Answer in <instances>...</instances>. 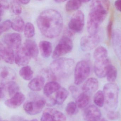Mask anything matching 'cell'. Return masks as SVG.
<instances>
[{"label": "cell", "mask_w": 121, "mask_h": 121, "mask_svg": "<svg viewBox=\"0 0 121 121\" xmlns=\"http://www.w3.org/2000/svg\"><path fill=\"white\" fill-rule=\"evenodd\" d=\"M112 46L115 54L121 60V32L118 29L114 30L112 35Z\"/></svg>", "instance_id": "obj_15"}, {"label": "cell", "mask_w": 121, "mask_h": 121, "mask_svg": "<svg viewBox=\"0 0 121 121\" xmlns=\"http://www.w3.org/2000/svg\"><path fill=\"white\" fill-rule=\"evenodd\" d=\"M108 57V53L105 47L100 46L96 49L93 53L95 60L98 59L107 58Z\"/></svg>", "instance_id": "obj_31"}, {"label": "cell", "mask_w": 121, "mask_h": 121, "mask_svg": "<svg viewBox=\"0 0 121 121\" xmlns=\"http://www.w3.org/2000/svg\"><path fill=\"white\" fill-rule=\"evenodd\" d=\"M91 67L89 63L81 60L76 64L74 71V83L76 85L82 83L90 75Z\"/></svg>", "instance_id": "obj_5"}, {"label": "cell", "mask_w": 121, "mask_h": 121, "mask_svg": "<svg viewBox=\"0 0 121 121\" xmlns=\"http://www.w3.org/2000/svg\"><path fill=\"white\" fill-rule=\"evenodd\" d=\"M55 2L56 3H60L64 2H65V0H55Z\"/></svg>", "instance_id": "obj_45"}, {"label": "cell", "mask_w": 121, "mask_h": 121, "mask_svg": "<svg viewBox=\"0 0 121 121\" xmlns=\"http://www.w3.org/2000/svg\"><path fill=\"white\" fill-rule=\"evenodd\" d=\"M13 49L1 42L0 44V58L5 63L12 64L15 61V55Z\"/></svg>", "instance_id": "obj_14"}, {"label": "cell", "mask_w": 121, "mask_h": 121, "mask_svg": "<svg viewBox=\"0 0 121 121\" xmlns=\"http://www.w3.org/2000/svg\"><path fill=\"white\" fill-rule=\"evenodd\" d=\"M46 102L42 99L34 101L28 102L24 105V110L30 115H35L39 114L42 111L44 108Z\"/></svg>", "instance_id": "obj_10"}, {"label": "cell", "mask_w": 121, "mask_h": 121, "mask_svg": "<svg viewBox=\"0 0 121 121\" xmlns=\"http://www.w3.org/2000/svg\"><path fill=\"white\" fill-rule=\"evenodd\" d=\"M24 95L22 92H18L5 102V105L10 108L15 109L19 107L25 100Z\"/></svg>", "instance_id": "obj_16"}, {"label": "cell", "mask_w": 121, "mask_h": 121, "mask_svg": "<svg viewBox=\"0 0 121 121\" xmlns=\"http://www.w3.org/2000/svg\"><path fill=\"white\" fill-rule=\"evenodd\" d=\"M25 36L27 38L33 37L35 34V28L34 25L30 22L25 24L24 29Z\"/></svg>", "instance_id": "obj_32"}, {"label": "cell", "mask_w": 121, "mask_h": 121, "mask_svg": "<svg viewBox=\"0 0 121 121\" xmlns=\"http://www.w3.org/2000/svg\"><path fill=\"white\" fill-rule=\"evenodd\" d=\"M8 121V120H2V121Z\"/></svg>", "instance_id": "obj_48"}, {"label": "cell", "mask_w": 121, "mask_h": 121, "mask_svg": "<svg viewBox=\"0 0 121 121\" xmlns=\"http://www.w3.org/2000/svg\"><path fill=\"white\" fill-rule=\"evenodd\" d=\"M37 26L42 35L47 38L53 39L61 33L63 25L62 15L53 9L42 12L37 19Z\"/></svg>", "instance_id": "obj_1"}, {"label": "cell", "mask_w": 121, "mask_h": 121, "mask_svg": "<svg viewBox=\"0 0 121 121\" xmlns=\"http://www.w3.org/2000/svg\"><path fill=\"white\" fill-rule=\"evenodd\" d=\"M107 80L110 83H113L115 81L117 76V71L114 66L111 65L110 66L107 73Z\"/></svg>", "instance_id": "obj_33"}, {"label": "cell", "mask_w": 121, "mask_h": 121, "mask_svg": "<svg viewBox=\"0 0 121 121\" xmlns=\"http://www.w3.org/2000/svg\"><path fill=\"white\" fill-rule=\"evenodd\" d=\"M78 106L76 103L71 102L67 104L65 108V111L68 114L73 115L78 112Z\"/></svg>", "instance_id": "obj_35"}, {"label": "cell", "mask_w": 121, "mask_h": 121, "mask_svg": "<svg viewBox=\"0 0 121 121\" xmlns=\"http://www.w3.org/2000/svg\"><path fill=\"white\" fill-rule=\"evenodd\" d=\"M11 10L15 15H19L22 12V7L20 1L13 0L10 3Z\"/></svg>", "instance_id": "obj_34"}, {"label": "cell", "mask_w": 121, "mask_h": 121, "mask_svg": "<svg viewBox=\"0 0 121 121\" xmlns=\"http://www.w3.org/2000/svg\"><path fill=\"white\" fill-rule=\"evenodd\" d=\"M101 117V111L93 105H89L83 111V118L86 121H99Z\"/></svg>", "instance_id": "obj_13"}, {"label": "cell", "mask_w": 121, "mask_h": 121, "mask_svg": "<svg viewBox=\"0 0 121 121\" xmlns=\"http://www.w3.org/2000/svg\"><path fill=\"white\" fill-rule=\"evenodd\" d=\"M25 26L24 22L21 17H16L12 22V28L16 31L22 32L24 31Z\"/></svg>", "instance_id": "obj_25"}, {"label": "cell", "mask_w": 121, "mask_h": 121, "mask_svg": "<svg viewBox=\"0 0 121 121\" xmlns=\"http://www.w3.org/2000/svg\"><path fill=\"white\" fill-rule=\"evenodd\" d=\"M114 5L115 8L118 11L121 12V0L115 1Z\"/></svg>", "instance_id": "obj_43"}, {"label": "cell", "mask_w": 121, "mask_h": 121, "mask_svg": "<svg viewBox=\"0 0 121 121\" xmlns=\"http://www.w3.org/2000/svg\"><path fill=\"white\" fill-rule=\"evenodd\" d=\"M90 100L89 95L83 92L77 96L75 103L78 108L82 109L87 106L90 102Z\"/></svg>", "instance_id": "obj_22"}, {"label": "cell", "mask_w": 121, "mask_h": 121, "mask_svg": "<svg viewBox=\"0 0 121 121\" xmlns=\"http://www.w3.org/2000/svg\"><path fill=\"white\" fill-rule=\"evenodd\" d=\"M69 90L72 93V95L74 97H75L78 94V90L76 86H71L69 87Z\"/></svg>", "instance_id": "obj_41"}, {"label": "cell", "mask_w": 121, "mask_h": 121, "mask_svg": "<svg viewBox=\"0 0 121 121\" xmlns=\"http://www.w3.org/2000/svg\"><path fill=\"white\" fill-rule=\"evenodd\" d=\"M60 87V84L57 82L54 81L48 82L44 87V94L47 97H49L54 93L57 92Z\"/></svg>", "instance_id": "obj_21"}, {"label": "cell", "mask_w": 121, "mask_h": 121, "mask_svg": "<svg viewBox=\"0 0 121 121\" xmlns=\"http://www.w3.org/2000/svg\"><path fill=\"white\" fill-rule=\"evenodd\" d=\"M46 109L51 114L53 121H65L66 120V117L61 112L51 108Z\"/></svg>", "instance_id": "obj_27"}, {"label": "cell", "mask_w": 121, "mask_h": 121, "mask_svg": "<svg viewBox=\"0 0 121 121\" xmlns=\"http://www.w3.org/2000/svg\"><path fill=\"white\" fill-rule=\"evenodd\" d=\"M99 86L98 81L96 78H91L88 79L82 86L83 92L88 95H91L97 90Z\"/></svg>", "instance_id": "obj_17"}, {"label": "cell", "mask_w": 121, "mask_h": 121, "mask_svg": "<svg viewBox=\"0 0 121 121\" xmlns=\"http://www.w3.org/2000/svg\"><path fill=\"white\" fill-rule=\"evenodd\" d=\"M75 67L73 59L61 58L54 60L50 64V70L55 76L65 77L73 71Z\"/></svg>", "instance_id": "obj_4"}, {"label": "cell", "mask_w": 121, "mask_h": 121, "mask_svg": "<svg viewBox=\"0 0 121 121\" xmlns=\"http://www.w3.org/2000/svg\"><path fill=\"white\" fill-rule=\"evenodd\" d=\"M22 36L17 33H9L2 37V42L13 49H17L21 46Z\"/></svg>", "instance_id": "obj_11"}, {"label": "cell", "mask_w": 121, "mask_h": 121, "mask_svg": "<svg viewBox=\"0 0 121 121\" xmlns=\"http://www.w3.org/2000/svg\"><path fill=\"white\" fill-rule=\"evenodd\" d=\"M69 93L65 88L60 87L56 92V104L61 105L63 103L68 96Z\"/></svg>", "instance_id": "obj_23"}, {"label": "cell", "mask_w": 121, "mask_h": 121, "mask_svg": "<svg viewBox=\"0 0 121 121\" xmlns=\"http://www.w3.org/2000/svg\"><path fill=\"white\" fill-rule=\"evenodd\" d=\"M82 1L69 0L65 5L66 10L68 12H70L78 9L82 5Z\"/></svg>", "instance_id": "obj_29"}, {"label": "cell", "mask_w": 121, "mask_h": 121, "mask_svg": "<svg viewBox=\"0 0 121 121\" xmlns=\"http://www.w3.org/2000/svg\"><path fill=\"white\" fill-rule=\"evenodd\" d=\"M0 17H2V15L4 14V10L8 9L9 7V5L8 2L6 0H0Z\"/></svg>", "instance_id": "obj_37"}, {"label": "cell", "mask_w": 121, "mask_h": 121, "mask_svg": "<svg viewBox=\"0 0 121 121\" xmlns=\"http://www.w3.org/2000/svg\"><path fill=\"white\" fill-rule=\"evenodd\" d=\"M39 47L42 56L47 58L51 56L52 51V45L49 42L42 41L40 42Z\"/></svg>", "instance_id": "obj_20"}, {"label": "cell", "mask_w": 121, "mask_h": 121, "mask_svg": "<svg viewBox=\"0 0 121 121\" xmlns=\"http://www.w3.org/2000/svg\"><path fill=\"white\" fill-rule=\"evenodd\" d=\"M38 121L37 119H34L32 120H30V121H28V120H25V121Z\"/></svg>", "instance_id": "obj_46"}, {"label": "cell", "mask_w": 121, "mask_h": 121, "mask_svg": "<svg viewBox=\"0 0 121 121\" xmlns=\"http://www.w3.org/2000/svg\"><path fill=\"white\" fill-rule=\"evenodd\" d=\"M40 121H53L51 115L46 109L43 112Z\"/></svg>", "instance_id": "obj_38"}, {"label": "cell", "mask_w": 121, "mask_h": 121, "mask_svg": "<svg viewBox=\"0 0 121 121\" xmlns=\"http://www.w3.org/2000/svg\"><path fill=\"white\" fill-rule=\"evenodd\" d=\"M31 57L24 46L16 49L15 62L17 65L25 66L29 63Z\"/></svg>", "instance_id": "obj_12"}, {"label": "cell", "mask_w": 121, "mask_h": 121, "mask_svg": "<svg viewBox=\"0 0 121 121\" xmlns=\"http://www.w3.org/2000/svg\"><path fill=\"white\" fill-rule=\"evenodd\" d=\"M44 78L42 76H39L33 78L30 82L28 84V87L32 91H39L44 87Z\"/></svg>", "instance_id": "obj_19"}, {"label": "cell", "mask_w": 121, "mask_h": 121, "mask_svg": "<svg viewBox=\"0 0 121 121\" xmlns=\"http://www.w3.org/2000/svg\"><path fill=\"white\" fill-rule=\"evenodd\" d=\"M20 2L21 3V4H27L29 3L30 1V0H20Z\"/></svg>", "instance_id": "obj_44"}, {"label": "cell", "mask_w": 121, "mask_h": 121, "mask_svg": "<svg viewBox=\"0 0 121 121\" xmlns=\"http://www.w3.org/2000/svg\"><path fill=\"white\" fill-rule=\"evenodd\" d=\"M24 46L31 58L36 59L39 55V50L36 42L31 39H26L25 42Z\"/></svg>", "instance_id": "obj_18"}, {"label": "cell", "mask_w": 121, "mask_h": 121, "mask_svg": "<svg viewBox=\"0 0 121 121\" xmlns=\"http://www.w3.org/2000/svg\"><path fill=\"white\" fill-rule=\"evenodd\" d=\"M46 104H47V105L48 106H52L55 105V104H56V102L55 99H54L53 98H48L46 100H44Z\"/></svg>", "instance_id": "obj_40"}, {"label": "cell", "mask_w": 121, "mask_h": 121, "mask_svg": "<svg viewBox=\"0 0 121 121\" xmlns=\"http://www.w3.org/2000/svg\"><path fill=\"white\" fill-rule=\"evenodd\" d=\"M109 6L110 2L108 0L92 1L87 22V30L90 34L97 33L107 17Z\"/></svg>", "instance_id": "obj_2"}, {"label": "cell", "mask_w": 121, "mask_h": 121, "mask_svg": "<svg viewBox=\"0 0 121 121\" xmlns=\"http://www.w3.org/2000/svg\"><path fill=\"white\" fill-rule=\"evenodd\" d=\"M107 117L110 120H116L120 118V114L119 112L115 111L108 112L107 114Z\"/></svg>", "instance_id": "obj_39"}, {"label": "cell", "mask_w": 121, "mask_h": 121, "mask_svg": "<svg viewBox=\"0 0 121 121\" xmlns=\"http://www.w3.org/2000/svg\"><path fill=\"white\" fill-rule=\"evenodd\" d=\"M93 102L96 106L99 107H103L104 104V98L103 91L99 90L96 92L93 97Z\"/></svg>", "instance_id": "obj_30"}, {"label": "cell", "mask_w": 121, "mask_h": 121, "mask_svg": "<svg viewBox=\"0 0 121 121\" xmlns=\"http://www.w3.org/2000/svg\"><path fill=\"white\" fill-rule=\"evenodd\" d=\"M73 47V41L69 37H62L55 47L52 55V58L56 59L68 53L71 51Z\"/></svg>", "instance_id": "obj_6"}, {"label": "cell", "mask_w": 121, "mask_h": 121, "mask_svg": "<svg viewBox=\"0 0 121 121\" xmlns=\"http://www.w3.org/2000/svg\"><path fill=\"white\" fill-rule=\"evenodd\" d=\"M20 75L24 80L29 81L32 78L34 72L29 66H25L22 68L19 71Z\"/></svg>", "instance_id": "obj_26"}, {"label": "cell", "mask_w": 121, "mask_h": 121, "mask_svg": "<svg viewBox=\"0 0 121 121\" xmlns=\"http://www.w3.org/2000/svg\"><path fill=\"white\" fill-rule=\"evenodd\" d=\"M12 22L9 20H5L0 25V34L2 33L8 31L12 27Z\"/></svg>", "instance_id": "obj_36"}, {"label": "cell", "mask_w": 121, "mask_h": 121, "mask_svg": "<svg viewBox=\"0 0 121 121\" xmlns=\"http://www.w3.org/2000/svg\"><path fill=\"white\" fill-rule=\"evenodd\" d=\"M0 77L3 80H14L16 77L15 72L10 68L3 67L0 71Z\"/></svg>", "instance_id": "obj_24"}, {"label": "cell", "mask_w": 121, "mask_h": 121, "mask_svg": "<svg viewBox=\"0 0 121 121\" xmlns=\"http://www.w3.org/2000/svg\"><path fill=\"white\" fill-rule=\"evenodd\" d=\"M112 21H110L109 22V24L107 27L108 35V37H112Z\"/></svg>", "instance_id": "obj_42"}, {"label": "cell", "mask_w": 121, "mask_h": 121, "mask_svg": "<svg viewBox=\"0 0 121 121\" xmlns=\"http://www.w3.org/2000/svg\"><path fill=\"white\" fill-rule=\"evenodd\" d=\"M6 87L7 89L9 95L11 97L19 92V87L18 84L12 81H8L6 83Z\"/></svg>", "instance_id": "obj_28"}, {"label": "cell", "mask_w": 121, "mask_h": 121, "mask_svg": "<svg viewBox=\"0 0 121 121\" xmlns=\"http://www.w3.org/2000/svg\"><path fill=\"white\" fill-rule=\"evenodd\" d=\"M100 41V36L97 33L84 36L81 39V48L83 51H90L95 48Z\"/></svg>", "instance_id": "obj_8"}, {"label": "cell", "mask_w": 121, "mask_h": 121, "mask_svg": "<svg viewBox=\"0 0 121 121\" xmlns=\"http://www.w3.org/2000/svg\"><path fill=\"white\" fill-rule=\"evenodd\" d=\"M111 65L108 58L95 59L94 65L95 75L100 78L105 77Z\"/></svg>", "instance_id": "obj_9"}, {"label": "cell", "mask_w": 121, "mask_h": 121, "mask_svg": "<svg viewBox=\"0 0 121 121\" xmlns=\"http://www.w3.org/2000/svg\"><path fill=\"white\" fill-rule=\"evenodd\" d=\"M119 88L114 83L109 82L104 86L103 89L105 107L108 112L115 111L119 99Z\"/></svg>", "instance_id": "obj_3"}, {"label": "cell", "mask_w": 121, "mask_h": 121, "mask_svg": "<svg viewBox=\"0 0 121 121\" xmlns=\"http://www.w3.org/2000/svg\"><path fill=\"white\" fill-rule=\"evenodd\" d=\"M85 24L83 13L78 10L72 16L68 24V27L71 34L78 33L82 30Z\"/></svg>", "instance_id": "obj_7"}, {"label": "cell", "mask_w": 121, "mask_h": 121, "mask_svg": "<svg viewBox=\"0 0 121 121\" xmlns=\"http://www.w3.org/2000/svg\"><path fill=\"white\" fill-rule=\"evenodd\" d=\"M99 121H107V120H105V119H102L100 120H99Z\"/></svg>", "instance_id": "obj_47"}]
</instances>
